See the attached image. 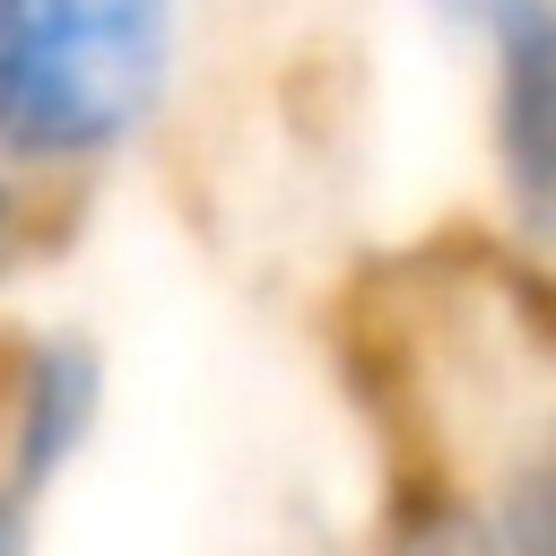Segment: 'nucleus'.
Segmentation results:
<instances>
[{
  "instance_id": "nucleus-1",
  "label": "nucleus",
  "mask_w": 556,
  "mask_h": 556,
  "mask_svg": "<svg viewBox=\"0 0 556 556\" xmlns=\"http://www.w3.org/2000/svg\"><path fill=\"white\" fill-rule=\"evenodd\" d=\"M191 0H0V217L43 226L165 139Z\"/></svg>"
},
{
  "instance_id": "nucleus-2",
  "label": "nucleus",
  "mask_w": 556,
  "mask_h": 556,
  "mask_svg": "<svg viewBox=\"0 0 556 556\" xmlns=\"http://www.w3.org/2000/svg\"><path fill=\"white\" fill-rule=\"evenodd\" d=\"M469 52L486 243L556 278V0H443Z\"/></svg>"
},
{
  "instance_id": "nucleus-3",
  "label": "nucleus",
  "mask_w": 556,
  "mask_h": 556,
  "mask_svg": "<svg viewBox=\"0 0 556 556\" xmlns=\"http://www.w3.org/2000/svg\"><path fill=\"white\" fill-rule=\"evenodd\" d=\"M113 408V356L78 313H26L0 330V478L35 513L61 504Z\"/></svg>"
},
{
  "instance_id": "nucleus-4",
  "label": "nucleus",
  "mask_w": 556,
  "mask_h": 556,
  "mask_svg": "<svg viewBox=\"0 0 556 556\" xmlns=\"http://www.w3.org/2000/svg\"><path fill=\"white\" fill-rule=\"evenodd\" d=\"M365 556H495L478 504L452 486V478H426V469H400L382 513H374V547Z\"/></svg>"
},
{
  "instance_id": "nucleus-5",
  "label": "nucleus",
  "mask_w": 556,
  "mask_h": 556,
  "mask_svg": "<svg viewBox=\"0 0 556 556\" xmlns=\"http://www.w3.org/2000/svg\"><path fill=\"white\" fill-rule=\"evenodd\" d=\"M35 539H43V513L26 495H9V478H0V556H35Z\"/></svg>"
}]
</instances>
